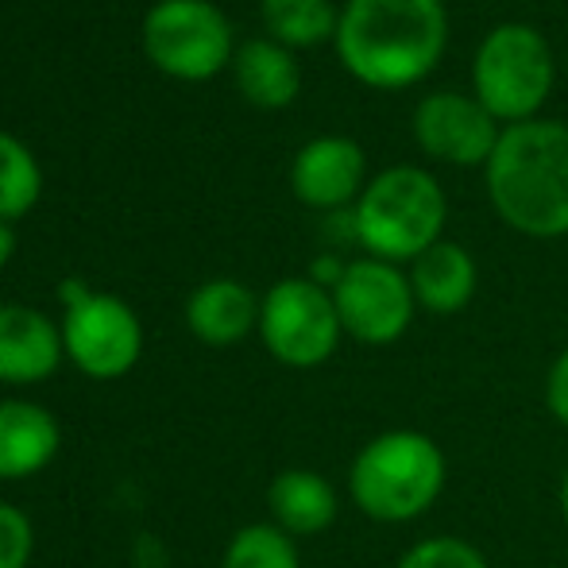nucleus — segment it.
Wrapping results in <instances>:
<instances>
[{
  "label": "nucleus",
  "instance_id": "nucleus-1",
  "mask_svg": "<svg viewBox=\"0 0 568 568\" xmlns=\"http://www.w3.org/2000/svg\"><path fill=\"white\" fill-rule=\"evenodd\" d=\"M341 67L372 90L426 82L449 47L445 0H348L337 23Z\"/></svg>",
  "mask_w": 568,
  "mask_h": 568
},
{
  "label": "nucleus",
  "instance_id": "nucleus-2",
  "mask_svg": "<svg viewBox=\"0 0 568 568\" xmlns=\"http://www.w3.org/2000/svg\"><path fill=\"white\" fill-rule=\"evenodd\" d=\"M487 197L507 229L534 240L568 236V124H507L487 159Z\"/></svg>",
  "mask_w": 568,
  "mask_h": 568
},
{
  "label": "nucleus",
  "instance_id": "nucleus-3",
  "mask_svg": "<svg viewBox=\"0 0 568 568\" xmlns=\"http://www.w3.org/2000/svg\"><path fill=\"white\" fill-rule=\"evenodd\" d=\"M449 484V460L442 445L422 429L375 434L348 468V495L372 523L406 526L437 507Z\"/></svg>",
  "mask_w": 568,
  "mask_h": 568
},
{
  "label": "nucleus",
  "instance_id": "nucleus-4",
  "mask_svg": "<svg viewBox=\"0 0 568 568\" xmlns=\"http://www.w3.org/2000/svg\"><path fill=\"white\" fill-rule=\"evenodd\" d=\"M356 217V244L372 260L414 263L426 247L445 240L449 202L442 182L422 166H387L364 186L352 205Z\"/></svg>",
  "mask_w": 568,
  "mask_h": 568
},
{
  "label": "nucleus",
  "instance_id": "nucleus-5",
  "mask_svg": "<svg viewBox=\"0 0 568 568\" xmlns=\"http://www.w3.org/2000/svg\"><path fill=\"white\" fill-rule=\"evenodd\" d=\"M557 82V62L546 36L530 23H499L484 36L471 59L476 101L503 128L538 120Z\"/></svg>",
  "mask_w": 568,
  "mask_h": 568
},
{
  "label": "nucleus",
  "instance_id": "nucleus-6",
  "mask_svg": "<svg viewBox=\"0 0 568 568\" xmlns=\"http://www.w3.org/2000/svg\"><path fill=\"white\" fill-rule=\"evenodd\" d=\"M143 51L182 82H205L236 59L225 12L210 0H159L143 20Z\"/></svg>",
  "mask_w": 568,
  "mask_h": 568
},
{
  "label": "nucleus",
  "instance_id": "nucleus-7",
  "mask_svg": "<svg viewBox=\"0 0 568 568\" xmlns=\"http://www.w3.org/2000/svg\"><path fill=\"white\" fill-rule=\"evenodd\" d=\"M263 348L286 367H322L344 337L337 302L314 278H283L260 298Z\"/></svg>",
  "mask_w": 568,
  "mask_h": 568
},
{
  "label": "nucleus",
  "instance_id": "nucleus-8",
  "mask_svg": "<svg viewBox=\"0 0 568 568\" xmlns=\"http://www.w3.org/2000/svg\"><path fill=\"white\" fill-rule=\"evenodd\" d=\"M333 302H337L344 333L359 344H372V348H387V344L403 341L414 322V310H418L410 275L398 271V263L372 260V255L348 263L337 291H333Z\"/></svg>",
  "mask_w": 568,
  "mask_h": 568
},
{
  "label": "nucleus",
  "instance_id": "nucleus-9",
  "mask_svg": "<svg viewBox=\"0 0 568 568\" xmlns=\"http://www.w3.org/2000/svg\"><path fill=\"white\" fill-rule=\"evenodd\" d=\"M62 348L90 379H120L140 364L143 325L116 294H90L62 317Z\"/></svg>",
  "mask_w": 568,
  "mask_h": 568
},
{
  "label": "nucleus",
  "instance_id": "nucleus-10",
  "mask_svg": "<svg viewBox=\"0 0 568 568\" xmlns=\"http://www.w3.org/2000/svg\"><path fill=\"white\" fill-rule=\"evenodd\" d=\"M503 128L468 93H429L414 109V140L429 159L449 166H487Z\"/></svg>",
  "mask_w": 568,
  "mask_h": 568
},
{
  "label": "nucleus",
  "instance_id": "nucleus-11",
  "mask_svg": "<svg viewBox=\"0 0 568 568\" xmlns=\"http://www.w3.org/2000/svg\"><path fill=\"white\" fill-rule=\"evenodd\" d=\"M367 159L348 135H317L294 155L291 190L310 210L337 213L344 205L359 202L367 186Z\"/></svg>",
  "mask_w": 568,
  "mask_h": 568
},
{
  "label": "nucleus",
  "instance_id": "nucleus-12",
  "mask_svg": "<svg viewBox=\"0 0 568 568\" xmlns=\"http://www.w3.org/2000/svg\"><path fill=\"white\" fill-rule=\"evenodd\" d=\"M62 356V329H54L51 317L16 302L0 306V383L36 387L59 372Z\"/></svg>",
  "mask_w": 568,
  "mask_h": 568
},
{
  "label": "nucleus",
  "instance_id": "nucleus-13",
  "mask_svg": "<svg viewBox=\"0 0 568 568\" xmlns=\"http://www.w3.org/2000/svg\"><path fill=\"white\" fill-rule=\"evenodd\" d=\"M62 445V429L51 410L28 398L0 403V479L39 476L54 460Z\"/></svg>",
  "mask_w": 568,
  "mask_h": 568
},
{
  "label": "nucleus",
  "instance_id": "nucleus-14",
  "mask_svg": "<svg viewBox=\"0 0 568 568\" xmlns=\"http://www.w3.org/2000/svg\"><path fill=\"white\" fill-rule=\"evenodd\" d=\"M476 260L464 244L456 240H437L434 247L418 255L410 263V291L418 310L434 317H453L460 314L464 306L476 294Z\"/></svg>",
  "mask_w": 568,
  "mask_h": 568
},
{
  "label": "nucleus",
  "instance_id": "nucleus-15",
  "mask_svg": "<svg viewBox=\"0 0 568 568\" xmlns=\"http://www.w3.org/2000/svg\"><path fill=\"white\" fill-rule=\"evenodd\" d=\"M271 523L286 530L291 538H317L341 515L337 487L310 468H286L267 487Z\"/></svg>",
  "mask_w": 568,
  "mask_h": 568
},
{
  "label": "nucleus",
  "instance_id": "nucleus-16",
  "mask_svg": "<svg viewBox=\"0 0 568 568\" xmlns=\"http://www.w3.org/2000/svg\"><path fill=\"white\" fill-rule=\"evenodd\" d=\"M186 325L210 348H229L260 329V298L236 278H210L190 294Z\"/></svg>",
  "mask_w": 568,
  "mask_h": 568
},
{
  "label": "nucleus",
  "instance_id": "nucleus-17",
  "mask_svg": "<svg viewBox=\"0 0 568 568\" xmlns=\"http://www.w3.org/2000/svg\"><path fill=\"white\" fill-rule=\"evenodd\" d=\"M236 85L252 105L260 109H286L302 90L298 59L275 39H252L232 59Z\"/></svg>",
  "mask_w": 568,
  "mask_h": 568
},
{
  "label": "nucleus",
  "instance_id": "nucleus-18",
  "mask_svg": "<svg viewBox=\"0 0 568 568\" xmlns=\"http://www.w3.org/2000/svg\"><path fill=\"white\" fill-rule=\"evenodd\" d=\"M263 28L271 31L275 43L291 47H314L337 36L341 12L333 0H263L260 4Z\"/></svg>",
  "mask_w": 568,
  "mask_h": 568
},
{
  "label": "nucleus",
  "instance_id": "nucleus-19",
  "mask_svg": "<svg viewBox=\"0 0 568 568\" xmlns=\"http://www.w3.org/2000/svg\"><path fill=\"white\" fill-rule=\"evenodd\" d=\"M39 190H43V174L36 155L16 135L0 132V221L8 225L36 210Z\"/></svg>",
  "mask_w": 568,
  "mask_h": 568
},
{
  "label": "nucleus",
  "instance_id": "nucleus-20",
  "mask_svg": "<svg viewBox=\"0 0 568 568\" xmlns=\"http://www.w3.org/2000/svg\"><path fill=\"white\" fill-rule=\"evenodd\" d=\"M221 568H302V561L291 534L275 523H252L232 534Z\"/></svg>",
  "mask_w": 568,
  "mask_h": 568
},
{
  "label": "nucleus",
  "instance_id": "nucleus-21",
  "mask_svg": "<svg viewBox=\"0 0 568 568\" xmlns=\"http://www.w3.org/2000/svg\"><path fill=\"white\" fill-rule=\"evenodd\" d=\"M395 568H491V565H487V557L471 541L456 538V534H437V538L414 541L395 561Z\"/></svg>",
  "mask_w": 568,
  "mask_h": 568
},
{
  "label": "nucleus",
  "instance_id": "nucleus-22",
  "mask_svg": "<svg viewBox=\"0 0 568 568\" xmlns=\"http://www.w3.org/2000/svg\"><path fill=\"white\" fill-rule=\"evenodd\" d=\"M36 549V526L12 503H0V568H28Z\"/></svg>",
  "mask_w": 568,
  "mask_h": 568
},
{
  "label": "nucleus",
  "instance_id": "nucleus-23",
  "mask_svg": "<svg viewBox=\"0 0 568 568\" xmlns=\"http://www.w3.org/2000/svg\"><path fill=\"white\" fill-rule=\"evenodd\" d=\"M546 410L568 429V348L554 359V367L546 375Z\"/></svg>",
  "mask_w": 568,
  "mask_h": 568
},
{
  "label": "nucleus",
  "instance_id": "nucleus-24",
  "mask_svg": "<svg viewBox=\"0 0 568 568\" xmlns=\"http://www.w3.org/2000/svg\"><path fill=\"white\" fill-rule=\"evenodd\" d=\"M344 271H348V263L337 260V255H317L314 263H310V275L306 278H314L317 286H325V291H337V283L344 278Z\"/></svg>",
  "mask_w": 568,
  "mask_h": 568
},
{
  "label": "nucleus",
  "instance_id": "nucleus-25",
  "mask_svg": "<svg viewBox=\"0 0 568 568\" xmlns=\"http://www.w3.org/2000/svg\"><path fill=\"white\" fill-rule=\"evenodd\" d=\"M90 294H93V291L82 283V278H67V283L59 286V298H62V306H67V310H70V306H78V302H85Z\"/></svg>",
  "mask_w": 568,
  "mask_h": 568
},
{
  "label": "nucleus",
  "instance_id": "nucleus-26",
  "mask_svg": "<svg viewBox=\"0 0 568 568\" xmlns=\"http://www.w3.org/2000/svg\"><path fill=\"white\" fill-rule=\"evenodd\" d=\"M12 252H16V236H12V229L0 221V271L8 267V260H12Z\"/></svg>",
  "mask_w": 568,
  "mask_h": 568
},
{
  "label": "nucleus",
  "instance_id": "nucleus-27",
  "mask_svg": "<svg viewBox=\"0 0 568 568\" xmlns=\"http://www.w3.org/2000/svg\"><path fill=\"white\" fill-rule=\"evenodd\" d=\"M557 503H561V518H565V526H568V468H565V476H561V487H557Z\"/></svg>",
  "mask_w": 568,
  "mask_h": 568
}]
</instances>
